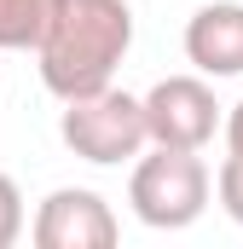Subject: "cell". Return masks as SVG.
<instances>
[{
	"mask_svg": "<svg viewBox=\"0 0 243 249\" xmlns=\"http://www.w3.org/2000/svg\"><path fill=\"white\" fill-rule=\"evenodd\" d=\"M23 238V191L12 174H0V249H12Z\"/></svg>",
	"mask_w": 243,
	"mask_h": 249,
	"instance_id": "ba28073f",
	"label": "cell"
},
{
	"mask_svg": "<svg viewBox=\"0 0 243 249\" xmlns=\"http://www.w3.org/2000/svg\"><path fill=\"white\" fill-rule=\"evenodd\" d=\"M208 191L214 174L197 151H174V145H151V157L133 162V180H127V203L145 226L156 232H180L191 226L203 209H208Z\"/></svg>",
	"mask_w": 243,
	"mask_h": 249,
	"instance_id": "7a4b0ae2",
	"label": "cell"
},
{
	"mask_svg": "<svg viewBox=\"0 0 243 249\" xmlns=\"http://www.w3.org/2000/svg\"><path fill=\"white\" fill-rule=\"evenodd\" d=\"M133 47V12L127 0H58L35 58H41V81L58 99H81L110 87Z\"/></svg>",
	"mask_w": 243,
	"mask_h": 249,
	"instance_id": "6da1fadb",
	"label": "cell"
},
{
	"mask_svg": "<svg viewBox=\"0 0 243 249\" xmlns=\"http://www.w3.org/2000/svg\"><path fill=\"white\" fill-rule=\"evenodd\" d=\"M226 145H232V157H243V99L232 105V116H226Z\"/></svg>",
	"mask_w": 243,
	"mask_h": 249,
	"instance_id": "30bf717a",
	"label": "cell"
},
{
	"mask_svg": "<svg viewBox=\"0 0 243 249\" xmlns=\"http://www.w3.org/2000/svg\"><path fill=\"white\" fill-rule=\"evenodd\" d=\"M214 191H220V209L243 226V157H226L220 174H214Z\"/></svg>",
	"mask_w": 243,
	"mask_h": 249,
	"instance_id": "9c48e42d",
	"label": "cell"
},
{
	"mask_svg": "<svg viewBox=\"0 0 243 249\" xmlns=\"http://www.w3.org/2000/svg\"><path fill=\"white\" fill-rule=\"evenodd\" d=\"M35 249H110L122 238L116 214L99 191L87 186H58L41 209H35V226H29Z\"/></svg>",
	"mask_w": 243,
	"mask_h": 249,
	"instance_id": "5b68a950",
	"label": "cell"
},
{
	"mask_svg": "<svg viewBox=\"0 0 243 249\" xmlns=\"http://www.w3.org/2000/svg\"><path fill=\"white\" fill-rule=\"evenodd\" d=\"M64 145L81 157V162H127L151 145V122H145V99L122 93V87H99V93H81V99H64Z\"/></svg>",
	"mask_w": 243,
	"mask_h": 249,
	"instance_id": "3957f363",
	"label": "cell"
},
{
	"mask_svg": "<svg viewBox=\"0 0 243 249\" xmlns=\"http://www.w3.org/2000/svg\"><path fill=\"white\" fill-rule=\"evenodd\" d=\"M145 122L151 145H174V151H203L220 127V105L208 93V81L197 75H162L145 93Z\"/></svg>",
	"mask_w": 243,
	"mask_h": 249,
	"instance_id": "277c9868",
	"label": "cell"
},
{
	"mask_svg": "<svg viewBox=\"0 0 243 249\" xmlns=\"http://www.w3.org/2000/svg\"><path fill=\"white\" fill-rule=\"evenodd\" d=\"M58 0H0V53H35Z\"/></svg>",
	"mask_w": 243,
	"mask_h": 249,
	"instance_id": "52a82bcc",
	"label": "cell"
},
{
	"mask_svg": "<svg viewBox=\"0 0 243 249\" xmlns=\"http://www.w3.org/2000/svg\"><path fill=\"white\" fill-rule=\"evenodd\" d=\"M185 58L203 75H243V6L214 0L185 23Z\"/></svg>",
	"mask_w": 243,
	"mask_h": 249,
	"instance_id": "8992f818",
	"label": "cell"
}]
</instances>
